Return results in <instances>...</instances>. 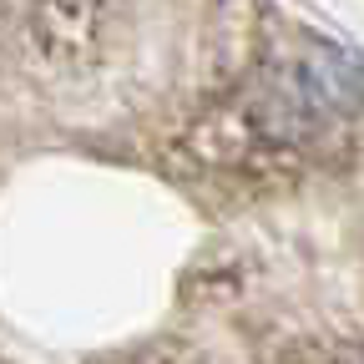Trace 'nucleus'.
I'll list each match as a JSON object with an SVG mask.
<instances>
[]
</instances>
